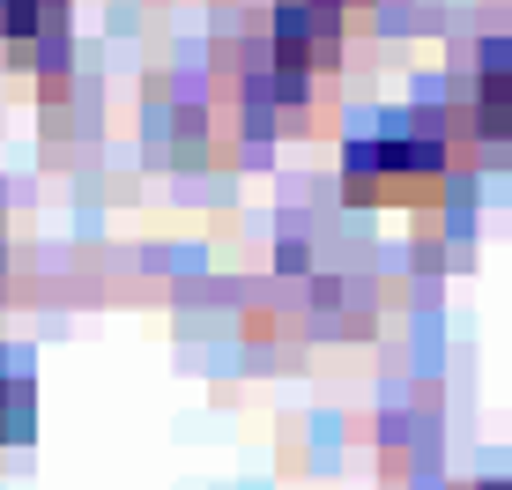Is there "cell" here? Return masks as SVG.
Masks as SVG:
<instances>
[{"mask_svg": "<svg viewBox=\"0 0 512 490\" xmlns=\"http://www.w3.org/2000/svg\"><path fill=\"white\" fill-rule=\"evenodd\" d=\"M342 186H349V201H416L438 186V149L431 142H364V149H349Z\"/></svg>", "mask_w": 512, "mask_h": 490, "instance_id": "1", "label": "cell"}, {"mask_svg": "<svg viewBox=\"0 0 512 490\" xmlns=\"http://www.w3.org/2000/svg\"><path fill=\"white\" fill-rule=\"evenodd\" d=\"M334 30H342V8H334V0H282L275 8V67L282 75L327 67L334 60Z\"/></svg>", "mask_w": 512, "mask_h": 490, "instance_id": "2", "label": "cell"}, {"mask_svg": "<svg viewBox=\"0 0 512 490\" xmlns=\"http://www.w3.org/2000/svg\"><path fill=\"white\" fill-rule=\"evenodd\" d=\"M60 38H67V0H0V45H8V60L60 52Z\"/></svg>", "mask_w": 512, "mask_h": 490, "instance_id": "3", "label": "cell"}, {"mask_svg": "<svg viewBox=\"0 0 512 490\" xmlns=\"http://www.w3.org/2000/svg\"><path fill=\"white\" fill-rule=\"evenodd\" d=\"M475 112H483L490 134H512V60L490 52L483 60V82H475Z\"/></svg>", "mask_w": 512, "mask_h": 490, "instance_id": "4", "label": "cell"}, {"mask_svg": "<svg viewBox=\"0 0 512 490\" xmlns=\"http://www.w3.org/2000/svg\"><path fill=\"white\" fill-rule=\"evenodd\" d=\"M8 401H15V387H8V372H0V431H8Z\"/></svg>", "mask_w": 512, "mask_h": 490, "instance_id": "5", "label": "cell"}]
</instances>
